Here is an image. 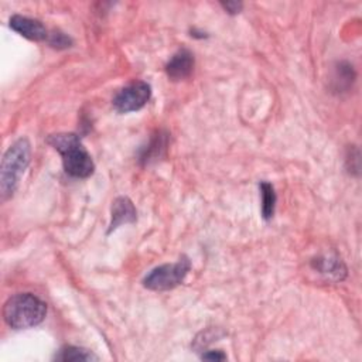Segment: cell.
Wrapping results in <instances>:
<instances>
[{"label": "cell", "instance_id": "obj_1", "mask_svg": "<svg viewBox=\"0 0 362 362\" xmlns=\"http://www.w3.org/2000/svg\"><path fill=\"white\" fill-rule=\"evenodd\" d=\"M61 156L62 165L66 174L75 178H86L95 170L93 160L88 150L83 147L81 139L75 133H57L47 139Z\"/></svg>", "mask_w": 362, "mask_h": 362}, {"label": "cell", "instance_id": "obj_2", "mask_svg": "<svg viewBox=\"0 0 362 362\" xmlns=\"http://www.w3.org/2000/svg\"><path fill=\"white\" fill-rule=\"evenodd\" d=\"M45 314L47 304L31 293L16 294L3 307V318L14 329L35 327L45 318Z\"/></svg>", "mask_w": 362, "mask_h": 362}, {"label": "cell", "instance_id": "obj_3", "mask_svg": "<svg viewBox=\"0 0 362 362\" xmlns=\"http://www.w3.org/2000/svg\"><path fill=\"white\" fill-rule=\"evenodd\" d=\"M30 153L31 146L27 139H18L4 153L0 168V189L3 198H8L14 194L24 170L30 163Z\"/></svg>", "mask_w": 362, "mask_h": 362}, {"label": "cell", "instance_id": "obj_4", "mask_svg": "<svg viewBox=\"0 0 362 362\" xmlns=\"http://www.w3.org/2000/svg\"><path fill=\"white\" fill-rule=\"evenodd\" d=\"M191 269V262L187 256H181L175 263H165L153 269L143 280L148 290L165 291L182 283Z\"/></svg>", "mask_w": 362, "mask_h": 362}, {"label": "cell", "instance_id": "obj_5", "mask_svg": "<svg viewBox=\"0 0 362 362\" xmlns=\"http://www.w3.org/2000/svg\"><path fill=\"white\" fill-rule=\"evenodd\" d=\"M151 96V88L144 81H134L120 89L113 98V107L119 113H129L141 109Z\"/></svg>", "mask_w": 362, "mask_h": 362}, {"label": "cell", "instance_id": "obj_6", "mask_svg": "<svg viewBox=\"0 0 362 362\" xmlns=\"http://www.w3.org/2000/svg\"><path fill=\"white\" fill-rule=\"evenodd\" d=\"M10 27L17 31L20 35L31 40V41H47L49 33L42 25L41 21L35 18H30L25 16L14 14L10 18Z\"/></svg>", "mask_w": 362, "mask_h": 362}, {"label": "cell", "instance_id": "obj_7", "mask_svg": "<svg viewBox=\"0 0 362 362\" xmlns=\"http://www.w3.org/2000/svg\"><path fill=\"white\" fill-rule=\"evenodd\" d=\"M192 68H194V55L188 49L182 48L177 51L171 57V59L167 62L165 72L170 79L181 81L192 72Z\"/></svg>", "mask_w": 362, "mask_h": 362}, {"label": "cell", "instance_id": "obj_8", "mask_svg": "<svg viewBox=\"0 0 362 362\" xmlns=\"http://www.w3.org/2000/svg\"><path fill=\"white\" fill-rule=\"evenodd\" d=\"M136 221V208L127 197H117L112 204V219L109 225V233L123 223H132Z\"/></svg>", "mask_w": 362, "mask_h": 362}, {"label": "cell", "instance_id": "obj_9", "mask_svg": "<svg viewBox=\"0 0 362 362\" xmlns=\"http://www.w3.org/2000/svg\"><path fill=\"white\" fill-rule=\"evenodd\" d=\"M314 269H317L320 273L334 279V280H342L346 274V269L344 263L335 257H318L313 260Z\"/></svg>", "mask_w": 362, "mask_h": 362}, {"label": "cell", "instance_id": "obj_10", "mask_svg": "<svg viewBox=\"0 0 362 362\" xmlns=\"http://www.w3.org/2000/svg\"><path fill=\"white\" fill-rule=\"evenodd\" d=\"M55 359L64 361V362H78V361H98L99 358L85 348L68 345L59 349L58 355H55Z\"/></svg>", "mask_w": 362, "mask_h": 362}, {"label": "cell", "instance_id": "obj_11", "mask_svg": "<svg viewBox=\"0 0 362 362\" xmlns=\"http://www.w3.org/2000/svg\"><path fill=\"white\" fill-rule=\"evenodd\" d=\"M260 194H262V215L264 219H270L274 214L276 206V192L270 182H260Z\"/></svg>", "mask_w": 362, "mask_h": 362}, {"label": "cell", "instance_id": "obj_12", "mask_svg": "<svg viewBox=\"0 0 362 362\" xmlns=\"http://www.w3.org/2000/svg\"><path fill=\"white\" fill-rule=\"evenodd\" d=\"M48 44L54 48H66V47H71L72 44V40L65 35L64 33H59V31H54L48 35Z\"/></svg>", "mask_w": 362, "mask_h": 362}, {"label": "cell", "instance_id": "obj_13", "mask_svg": "<svg viewBox=\"0 0 362 362\" xmlns=\"http://www.w3.org/2000/svg\"><path fill=\"white\" fill-rule=\"evenodd\" d=\"M201 358L208 359V361H223V359H226V355L222 354L221 351H206L202 354Z\"/></svg>", "mask_w": 362, "mask_h": 362}, {"label": "cell", "instance_id": "obj_14", "mask_svg": "<svg viewBox=\"0 0 362 362\" xmlns=\"http://www.w3.org/2000/svg\"><path fill=\"white\" fill-rule=\"evenodd\" d=\"M222 6L230 14H236L242 8V3H238V1H226V3H222Z\"/></svg>", "mask_w": 362, "mask_h": 362}]
</instances>
